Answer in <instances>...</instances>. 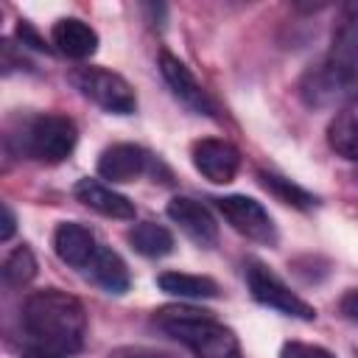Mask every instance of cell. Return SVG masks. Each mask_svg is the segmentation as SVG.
I'll use <instances>...</instances> for the list:
<instances>
[{"label":"cell","mask_w":358,"mask_h":358,"mask_svg":"<svg viewBox=\"0 0 358 358\" xmlns=\"http://www.w3.org/2000/svg\"><path fill=\"white\" fill-rule=\"evenodd\" d=\"M76 199L106 218H120V221L134 218V201L129 196L112 190L109 185L98 182V179H90V176L78 179L76 182Z\"/></svg>","instance_id":"15"},{"label":"cell","mask_w":358,"mask_h":358,"mask_svg":"<svg viewBox=\"0 0 358 358\" xmlns=\"http://www.w3.org/2000/svg\"><path fill=\"white\" fill-rule=\"evenodd\" d=\"M14 229H17V218H14V210H11L8 204H3V232H0V238H3V241H11Z\"/></svg>","instance_id":"26"},{"label":"cell","mask_w":358,"mask_h":358,"mask_svg":"<svg viewBox=\"0 0 358 358\" xmlns=\"http://www.w3.org/2000/svg\"><path fill=\"white\" fill-rule=\"evenodd\" d=\"M338 310H341L344 319L358 322V288H350V291L341 294V299H338Z\"/></svg>","instance_id":"23"},{"label":"cell","mask_w":358,"mask_h":358,"mask_svg":"<svg viewBox=\"0 0 358 358\" xmlns=\"http://www.w3.org/2000/svg\"><path fill=\"white\" fill-rule=\"evenodd\" d=\"M70 81L84 98H90L109 115H131L137 109V95L131 84L106 67H76L70 73Z\"/></svg>","instance_id":"4"},{"label":"cell","mask_w":358,"mask_h":358,"mask_svg":"<svg viewBox=\"0 0 358 358\" xmlns=\"http://www.w3.org/2000/svg\"><path fill=\"white\" fill-rule=\"evenodd\" d=\"M22 358H67V355H62V352H56V350H48V347L31 344V347L22 352Z\"/></svg>","instance_id":"27"},{"label":"cell","mask_w":358,"mask_h":358,"mask_svg":"<svg viewBox=\"0 0 358 358\" xmlns=\"http://www.w3.org/2000/svg\"><path fill=\"white\" fill-rule=\"evenodd\" d=\"M159 291L182 299H213L218 296V282L201 274H185V271H162L157 277Z\"/></svg>","instance_id":"18"},{"label":"cell","mask_w":358,"mask_h":358,"mask_svg":"<svg viewBox=\"0 0 358 358\" xmlns=\"http://www.w3.org/2000/svg\"><path fill=\"white\" fill-rule=\"evenodd\" d=\"M327 145L338 157H344L350 162H358V92L347 103H341V109L330 120Z\"/></svg>","instance_id":"17"},{"label":"cell","mask_w":358,"mask_h":358,"mask_svg":"<svg viewBox=\"0 0 358 358\" xmlns=\"http://www.w3.org/2000/svg\"><path fill=\"white\" fill-rule=\"evenodd\" d=\"M17 36L22 39V45H31V48H39V50H48V45H45V39L28 25V22H20V28H17Z\"/></svg>","instance_id":"25"},{"label":"cell","mask_w":358,"mask_h":358,"mask_svg":"<svg viewBox=\"0 0 358 358\" xmlns=\"http://www.w3.org/2000/svg\"><path fill=\"white\" fill-rule=\"evenodd\" d=\"M50 45L62 56L84 62V59H90L98 50V34H95L92 25H87L78 17H62L50 28Z\"/></svg>","instance_id":"14"},{"label":"cell","mask_w":358,"mask_h":358,"mask_svg":"<svg viewBox=\"0 0 358 358\" xmlns=\"http://www.w3.org/2000/svg\"><path fill=\"white\" fill-rule=\"evenodd\" d=\"M22 327L36 347H48L62 355H70L84 347L87 310L78 296L59 288H42L25 296Z\"/></svg>","instance_id":"1"},{"label":"cell","mask_w":358,"mask_h":358,"mask_svg":"<svg viewBox=\"0 0 358 358\" xmlns=\"http://www.w3.org/2000/svg\"><path fill=\"white\" fill-rule=\"evenodd\" d=\"M246 285H249V294L260 305H266L277 313H285V316H294V319H302V322L316 319V308L308 305L299 294H294L268 266H263L257 260L246 263Z\"/></svg>","instance_id":"5"},{"label":"cell","mask_w":358,"mask_h":358,"mask_svg":"<svg viewBox=\"0 0 358 358\" xmlns=\"http://www.w3.org/2000/svg\"><path fill=\"white\" fill-rule=\"evenodd\" d=\"M213 201H215L218 213L224 215V221L235 232H241L243 238H249L255 243H263V246H274L280 241L274 218L268 215V210L257 199L232 193V196H221V199H213Z\"/></svg>","instance_id":"6"},{"label":"cell","mask_w":358,"mask_h":358,"mask_svg":"<svg viewBox=\"0 0 358 358\" xmlns=\"http://www.w3.org/2000/svg\"><path fill=\"white\" fill-rule=\"evenodd\" d=\"M154 324L185 344L196 358H243L238 336L210 316V310H199L190 305H171L154 313Z\"/></svg>","instance_id":"2"},{"label":"cell","mask_w":358,"mask_h":358,"mask_svg":"<svg viewBox=\"0 0 358 358\" xmlns=\"http://www.w3.org/2000/svg\"><path fill=\"white\" fill-rule=\"evenodd\" d=\"M257 176H260V185H263L271 196H277L282 204H291V207H296V210H310V207L316 204V196H313V193H308L302 185H296V182H291V179H285V176H280V173L260 171Z\"/></svg>","instance_id":"20"},{"label":"cell","mask_w":358,"mask_h":358,"mask_svg":"<svg viewBox=\"0 0 358 358\" xmlns=\"http://www.w3.org/2000/svg\"><path fill=\"white\" fill-rule=\"evenodd\" d=\"M14 137H17V148L22 157L53 165L73 154L78 143V129L67 115L45 112V115L28 117Z\"/></svg>","instance_id":"3"},{"label":"cell","mask_w":358,"mask_h":358,"mask_svg":"<svg viewBox=\"0 0 358 358\" xmlns=\"http://www.w3.org/2000/svg\"><path fill=\"white\" fill-rule=\"evenodd\" d=\"M109 358H171V355L148 350V347H120V350L109 352Z\"/></svg>","instance_id":"24"},{"label":"cell","mask_w":358,"mask_h":358,"mask_svg":"<svg viewBox=\"0 0 358 358\" xmlns=\"http://www.w3.org/2000/svg\"><path fill=\"white\" fill-rule=\"evenodd\" d=\"M324 62L358 87V3L344 6Z\"/></svg>","instance_id":"10"},{"label":"cell","mask_w":358,"mask_h":358,"mask_svg":"<svg viewBox=\"0 0 358 358\" xmlns=\"http://www.w3.org/2000/svg\"><path fill=\"white\" fill-rule=\"evenodd\" d=\"M355 84L347 81L336 67H330L324 59L313 67L305 70L302 81H299V95L310 109H327L336 103H347L355 95Z\"/></svg>","instance_id":"7"},{"label":"cell","mask_w":358,"mask_h":358,"mask_svg":"<svg viewBox=\"0 0 358 358\" xmlns=\"http://www.w3.org/2000/svg\"><path fill=\"white\" fill-rule=\"evenodd\" d=\"M84 274L101 285L106 294H126L129 285H131V277H129V268L123 263V257L117 252H112L109 246H98L92 260L87 263Z\"/></svg>","instance_id":"16"},{"label":"cell","mask_w":358,"mask_h":358,"mask_svg":"<svg viewBox=\"0 0 358 358\" xmlns=\"http://www.w3.org/2000/svg\"><path fill=\"white\" fill-rule=\"evenodd\" d=\"M129 243L134 252H140L143 257H165L173 252V235L168 227L154 224V221H140L129 229Z\"/></svg>","instance_id":"19"},{"label":"cell","mask_w":358,"mask_h":358,"mask_svg":"<svg viewBox=\"0 0 358 358\" xmlns=\"http://www.w3.org/2000/svg\"><path fill=\"white\" fill-rule=\"evenodd\" d=\"M98 246L101 243L95 241L92 229L78 224V221H62L56 227V232H53V252L59 255L62 263H67V266H73L78 271L87 268V263L92 260Z\"/></svg>","instance_id":"13"},{"label":"cell","mask_w":358,"mask_h":358,"mask_svg":"<svg viewBox=\"0 0 358 358\" xmlns=\"http://www.w3.org/2000/svg\"><path fill=\"white\" fill-rule=\"evenodd\" d=\"M190 159H193L196 171L213 185H227L241 171V151L232 143L218 140V137L196 140L190 148Z\"/></svg>","instance_id":"8"},{"label":"cell","mask_w":358,"mask_h":358,"mask_svg":"<svg viewBox=\"0 0 358 358\" xmlns=\"http://www.w3.org/2000/svg\"><path fill=\"white\" fill-rule=\"evenodd\" d=\"M34 277H36V257H34V252L22 243V246H17V249L6 257V263H3V280H6V285H11V288H22V285H28Z\"/></svg>","instance_id":"21"},{"label":"cell","mask_w":358,"mask_h":358,"mask_svg":"<svg viewBox=\"0 0 358 358\" xmlns=\"http://www.w3.org/2000/svg\"><path fill=\"white\" fill-rule=\"evenodd\" d=\"M165 213H168V218L173 224H179V229L193 243H199L204 249L215 246V241H218V221L213 218V213L201 201H196L190 196H173L168 201Z\"/></svg>","instance_id":"11"},{"label":"cell","mask_w":358,"mask_h":358,"mask_svg":"<svg viewBox=\"0 0 358 358\" xmlns=\"http://www.w3.org/2000/svg\"><path fill=\"white\" fill-rule=\"evenodd\" d=\"M159 73H162L165 84L173 90V95L185 106H190L199 115H210V117L215 115V103L207 95V90L199 84V78L190 73V67L185 62H179L173 53H168V50L159 53Z\"/></svg>","instance_id":"9"},{"label":"cell","mask_w":358,"mask_h":358,"mask_svg":"<svg viewBox=\"0 0 358 358\" xmlns=\"http://www.w3.org/2000/svg\"><path fill=\"white\" fill-rule=\"evenodd\" d=\"M280 358H336L330 350L319 344H305V341H285L280 347Z\"/></svg>","instance_id":"22"},{"label":"cell","mask_w":358,"mask_h":358,"mask_svg":"<svg viewBox=\"0 0 358 358\" xmlns=\"http://www.w3.org/2000/svg\"><path fill=\"white\" fill-rule=\"evenodd\" d=\"M148 151L134 143H115L98 157V176L109 182H134L148 171Z\"/></svg>","instance_id":"12"}]
</instances>
